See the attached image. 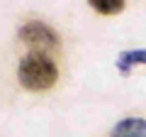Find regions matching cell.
<instances>
[{
	"instance_id": "5",
	"label": "cell",
	"mask_w": 146,
	"mask_h": 137,
	"mask_svg": "<svg viewBox=\"0 0 146 137\" xmlns=\"http://www.w3.org/2000/svg\"><path fill=\"white\" fill-rule=\"evenodd\" d=\"M90 7L98 15H119L127 7V3L124 0H90Z\"/></svg>"
},
{
	"instance_id": "1",
	"label": "cell",
	"mask_w": 146,
	"mask_h": 137,
	"mask_svg": "<svg viewBox=\"0 0 146 137\" xmlns=\"http://www.w3.org/2000/svg\"><path fill=\"white\" fill-rule=\"evenodd\" d=\"M17 79L27 91H46L58 81V66L49 54L29 52L17 64Z\"/></svg>"
},
{
	"instance_id": "2",
	"label": "cell",
	"mask_w": 146,
	"mask_h": 137,
	"mask_svg": "<svg viewBox=\"0 0 146 137\" xmlns=\"http://www.w3.org/2000/svg\"><path fill=\"white\" fill-rule=\"evenodd\" d=\"M20 42H25L27 47H34V52H51V49H58L61 44V37H58V32L54 27H49L46 22H25L20 27Z\"/></svg>"
},
{
	"instance_id": "4",
	"label": "cell",
	"mask_w": 146,
	"mask_h": 137,
	"mask_svg": "<svg viewBox=\"0 0 146 137\" xmlns=\"http://www.w3.org/2000/svg\"><path fill=\"white\" fill-rule=\"evenodd\" d=\"M136 64H144L146 66V49H127V52H119L115 66L122 76H129Z\"/></svg>"
},
{
	"instance_id": "3",
	"label": "cell",
	"mask_w": 146,
	"mask_h": 137,
	"mask_svg": "<svg viewBox=\"0 0 146 137\" xmlns=\"http://www.w3.org/2000/svg\"><path fill=\"white\" fill-rule=\"evenodd\" d=\"M110 137H146V118H124L119 120Z\"/></svg>"
}]
</instances>
